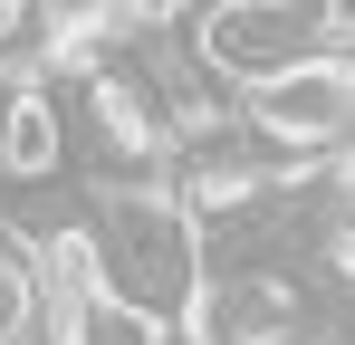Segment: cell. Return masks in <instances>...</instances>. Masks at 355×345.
<instances>
[{"mask_svg":"<svg viewBox=\"0 0 355 345\" xmlns=\"http://www.w3.org/2000/svg\"><path fill=\"white\" fill-rule=\"evenodd\" d=\"M250 125H269L297 154H336L355 125V57L346 48H307L269 77H250Z\"/></svg>","mask_w":355,"mask_h":345,"instance_id":"7a4b0ae2","label":"cell"},{"mask_svg":"<svg viewBox=\"0 0 355 345\" xmlns=\"http://www.w3.org/2000/svg\"><path fill=\"white\" fill-rule=\"evenodd\" d=\"M144 345H211V336H202L192 317H154V336H144Z\"/></svg>","mask_w":355,"mask_h":345,"instance_id":"ba28073f","label":"cell"},{"mask_svg":"<svg viewBox=\"0 0 355 345\" xmlns=\"http://www.w3.org/2000/svg\"><path fill=\"white\" fill-rule=\"evenodd\" d=\"M87 259H96V288L125 297L135 317H192V297H202V221L154 182H106L96 192Z\"/></svg>","mask_w":355,"mask_h":345,"instance_id":"6da1fadb","label":"cell"},{"mask_svg":"<svg viewBox=\"0 0 355 345\" xmlns=\"http://www.w3.org/2000/svg\"><path fill=\"white\" fill-rule=\"evenodd\" d=\"M77 87H87V144H96V163L116 172V182H154V172H164V144H173L154 87H144L135 67H116V57L87 67Z\"/></svg>","mask_w":355,"mask_h":345,"instance_id":"3957f363","label":"cell"},{"mask_svg":"<svg viewBox=\"0 0 355 345\" xmlns=\"http://www.w3.org/2000/svg\"><path fill=\"white\" fill-rule=\"evenodd\" d=\"M19 259H29V240H19V230L0 221V269H19Z\"/></svg>","mask_w":355,"mask_h":345,"instance_id":"9c48e42d","label":"cell"},{"mask_svg":"<svg viewBox=\"0 0 355 345\" xmlns=\"http://www.w3.org/2000/svg\"><path fill=\"white\" fill-rule=\"evenodd\" d=\"M49 336V297H39V249L19 269H0V345H29Z\"/></svg>","mask_w":355,"mask_h":345,"instance_id":"8992f818","label":"cell"},{"mask_svg":"<svg viewBox=\"0 0 355 345\" xmlns=\"http://www.w3.org/2000/svg\"><path fill=\"white\" fill-rule=\"evenodd\" d=\"M0 172H19V182L58 172V106L39 87H10L0 96Z\"/></svg>","mask_w":355,"mask_h":345,"instance_id":"277c9868","label":"cell"},{"mask_svg":"<svg viewBox=\"0 0 355 345\" xmlns=\"http://www.w3.org/2000/svg\"><path fill=\"white\" fill-rule=\"evenodd\" d=\"M307 221H317V269H327V288H336V297H355V192L336 182Z\"/></svg>","mask_w":355,"mask_h":345,"instance_id":"5b68a950","label":"cell"},{"mask_svg":"<svg viewBox=\"0 0 355 345\" xmlns=\"http://www.w3.org/2000/svg\"><path fill=\"white\" fill-rule=\"evenodd\" d=\"M39 19H125V0H39ZM135 29V19H125Z\"/></svg>","mask_w":355,"mask_h":345,"instance_id":"52a82bcc","label":"cell"}]
</instances>
